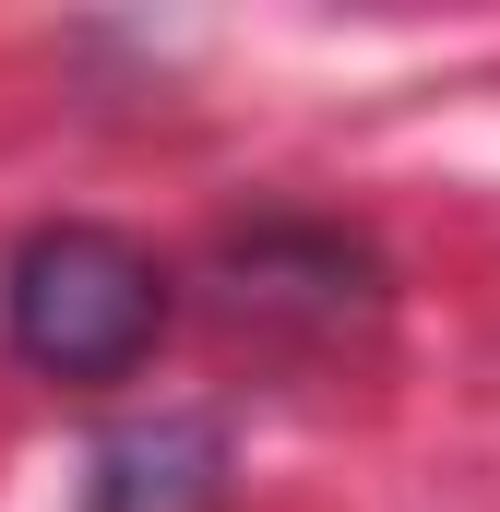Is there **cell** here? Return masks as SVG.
Listing matches in <instances>:
<instances>
[{"mask_svg": "<svg viewBox=\"0 0 500 512\" xmlns=\"http://www.w3.org/2000/svg\"><path fill=\"white\" fill-rule=\"evenodd\" d=\"M84 512H227V441H215V417H131L96 453Z\"/></svg>", "mask_w": 500, "mask_h": 512, "instance_id": "2", "label": "cell"}, {"mask_svg": "<svg viewBox=\"0 0 500 512\" xmlns=\"http://www.w3.org/2000/svg\"><path fill=\"white\" fill-rule=\"evenodd\" d=\"M0 334L48 382H131L167 334V274L120 227H36L0 262Z\"/></svg>", "mask_w": 500, "mask_h": 512, "instance_id": "1", "label": "cell"}]
</instances>
